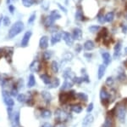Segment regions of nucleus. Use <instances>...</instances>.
I'll return each instance as SVG.
<instances>
[{"label": "nucleus", "instance_id": "f257e3e1", "mask_svg": "<svg viewBox=\"0 0 127 127\" xmlns=\"http://www.w3.org/2000/svg\"><path fill=\"white\" fill-rule=\"evenodd\" d=\"M24 29V23L20 20L16 21L13 26H11V28L9 31V38H13L15 36H17L18 34L23 31Z\"/></svg>", "mask_w": 127, "mask_h": 127}, {"label": "nucleus", "instance_id": "f03ea898", "mask_svg": "<svg viewBox=\"0 0 127 127\" xmlns=\"http://www.w3.org/2000/svg\"><path fill=\"white\" fill-rule=\"evenodd\" d=\"M54 116L57 121H59L60 123H64V122L67 121L68 119L69 118V114L68 113L63 109H60V108H59V109H57L56 111H55Z\"/></svg>", "mask_w": 127, "mask_h": 127}, {"label": "nucleus", "instance_id": "7ed1b4c3", "mask_svg": "<svg viewBox=\"0 0 127 127\" xmlns=\"http://www.w3.org/2000/svg\"><path fill=\"white\" fill-rule=\"evenodd\" d=\"M116 115L120 122L124 123L126 116V108L125 105H119L116 108Z\"/></svg>", "mask_w": 127, "mask_h": 127}, {"label": "nucleus", "instance_id": "20e7f679", "mask_svg": "<svg viewBox=\"0 0 127 127\" xmlns=\"http://www.w3.org/2000/svg\"><path fill=\"white\" fill-rule=\"evenodd\" d=\"M3 102L8 107H13L15 105V102H14L13 98H12L10 93H9L7 91H3Z\"/></svg>", "mask_w": 127, "mask_h": 127}, {"label": "nucleus", "instance_id": "39448f33", "mask_svg": "<svg viewBox=\"0 0 127 127\" xmlns=\"http://www.w3.org/2000/svg\"><path fill=\"white\" fill-rule=\"evenodd\" d=\"M109 98H110V95L108 94V92L104 88H102L101 91H100V99H101L102 103L104 106H106L108 104V101H109Z\"/></svg>", "mask_w": 127, "mask_h": 127}, {"label": "nucleus", "instance_id": "423d86ee", "mask_svg": "<svg viewBox=\"0 0 127 127\" xmlns=\"http://www.w3.org/2000/svg\"><path fill=\"white\" fill-rule=\"evenodd\" d=\"M62 38L64 40L65 44L69 46H71L73 44V37H72V34H70L69 32H62Z\"/></svg>", "mask_w": 127, "mask_h": 127}, {"label": "nucleus", "instance_id": "0eeeda50", "mask_svg": "<svg viewBox=\"0 0 127 127\" xmlns=\"http://www.w3.org/2000/svg\"><path fill=\"white\" fill-rule=\"evenodd\" d=\"M94 121V118L93 115L92 114H88L84 118L83 121H82V127H92Z\"/></svg>", "mask_w": 127, "mask_h": 127}, {"label": "nucleus", "instance_id": "6e6552de", "mask_svg": "<svg viewBox=\"0 0 127 127\" xmlns=\"http://www.w3.org/2000/svg\"><path fill=\"white\" fill-rule=\"evenodd\" d=\"M11 124L12 127H18L20 125V113L15 112V114H12L11 117Z\"/></svg>", "mask_w": 127, "mask_h": 127}, {"label": "nucleus", "instance_id": "1a4fd4ad", "mask_svg": "<svg viewBox=\"0 0 127 127\" xmlns=\"http://www.w3.org/2000/svg\"><path fill=\"white\" fill-rule=\"evenodd\" d=\"M32 32L31 31H27V32L25 33V35L23 36V38L21 40V46L22 47H26L28 45V43H29V40L32 37Z\"/></svg>", "mask_w": 127, "mask_h": 127}, {"label": "nucleus", "instance_id": "9d476101", "mask_svg": "<svg viewBox=\"0 0 127 127\" xmlns=\"http://www.w3.org/2000/svg\"><path fill=\"white\" fill-rule=\"evenodd\" d=\"M41 69V65L40 62L38 61H33L32 62V64L30 65V70L33 73H37Z\"/></svg>", "mask_w": 127, "mask_h": 127}, {"label": "nucleus", "instance_id": "9b49d317", "mask_svg": "<svg viewBox=\"0 0 127 127\" xmlns=\"http://www.w3.org/2000/svg\"><path fill=\"white\" fill-rule=\"evenodd\" d=\"M62 38V33L60 32H55V33L53 34L52 38H51V44L52 45H54L57 43H59L60 39Z\"/></svg>", "mask_w": 127, "mask_h": 127}, {"label": "nucleus", "instance_id": "f8f14e48", "mask_svg": "<svg viewBox=\"0 0 127 127\" xmlns=\"http://www.w3.org/2000/svg\"><path fill=\"white\" fill-rule=\"evenodd\" d=\"M39 45L40 48L42 50H45L48 47V38L47 36H42L40 38V42H39Z\"/></svg>", "mask_w": 127, "mask_h": 127}, {"label": "nucleus", "instance_id": "ddd939ff", "mask_svg": "<svg viewBox=\"0 0 127 127\" xmlns=\"http://www.w3.org/2000/svg\"><path fill=\"white\" fill-rule=\"evenodd\" d=\"M72 37L75 40L81 39L82 38V31L80 29V28H75L72 32Z\"/></svg>", "mask_w": 127, "mask_h": 127}, {"label": "nucleus", "instance_id": "4468645a", "mask_svg": "<svg viewBox=\"0 0 127 127\" xmlns=\"http://www.w3.org/2000/svg\"><path fill=\"white\" fill-rule=\"evenodd\" d=\"M59 102H60L61 103L64 104V103H66L68 101H69L71 98H70V97H69V93H61L59 97Z\"/></svg>", "mask_w": 127, "mask_h": 127}, {"label": "nucleus", "instance_id": "2eb2a0df", "mask_svg": "<svg viewBox=\"0 0 127 127\" xmlns=\"http://www.w3.org/2000/svg\"><path fill=\"white\" fill-rule=\"evenodd\" d=\"M120 51H121V43L119 42L115 44L114 46V58H118L120 55Z\"/></svg>", "mask_w": 127, "mask_h": 127}, {"label": "nucleus", "instance_id": "dca6fc26", "mask_svg": "<svg viewBox=\"0 0 127 127\" xmlns=\"http://www.w3.org/2000/svg\"><path fill=\"white\" fill-rule=\"evenodd\" d=\"M41 96H42V99H43L44 101L47 102V103H49V102H51V100H52V96H51V94L49 93L48 91H42Z\"/></svg>", "mask_w": 127, "mask_h": 127}, {"label": "nucleus", "instance_id": "f3484780", "mask_svg": "<svg viewBox=\"0 0 127 127\" xmlns=\"http://www.w3.org/2000/svg\"><path fill=\"white\" fill-rule=\"evenodd\" d=\"M105 71H106V65L105 64L100 65L99 67H98V71H97V78H98V79H101L103 77L104 73H105Z\"/></svg>", "mask_w": 127, "mask_h": 127}, {"label": "nucleus", "instance_id": "a211bd4d", "mask_svg": "<svg viewBox=\"0 0 127 127\" xmlns=\"http://www.w3.org/2000/svg\"><path fill=\"white\" fill-rule=\"evenodd\" d=\"M75 20H78V21H83L85 20V17H84V14L83 11L81 9H77L76 13H75Z\"/></svg>", "mask_w": 127, "mask_h": 127}, {"label": "nucleus", "instance_id": "6ab92c4d", "mask_svg": "<svg viewBox=\"0 0 127 127\" xmlns=\"http://www.w3.org/2000/svg\"><path fill=\"white\" fill-rule=\"evenodd\" d=\"M94 43L92 40H87V42H85L84 44V49H85L87 51H90V50H93L94 49Z\"/></svg>", "mask_w": 127, "mask_h": 127}, {"label": "nucleus", "instance_id": "aec40b11", "mask_svg": "<svg viewBox=\"0 0 127 127\" xmlns=\"http://www.w3.org/2000/svg\"><path fill=\"white\" fill-rule=\"evenodd\" d=\"M102 57H103V60L104 64H105V65L110 64V62H111V56H110L109 53H108V52L103 53V55H102Z\"/></svg>", "mask_w": 127, "mask_h": 127}, {"label": "nucleus", "instance_id": "412c9836", "mask_svg": "<svg viewBox=\"0 0 127 127\" xmlns=\"http://www.w3.org/2000/svg\"><path fill=\"white\" fill-rule=\"evenodd\" d=\"M70 109L71 111H73L75 114H81L82 112V107L79 104H75V105H71L70 106Z\"/></svg>", "mask_w": 127, "mask_h": 127}, {"label": "nucleus", "instance_id": "4be33fe9", "mask_svg": "<svg viewBox=\"0 0 127 127\" xmlns=\"http://www.w3.org/2000/svg\"><path fill=\"white\" fill-rule=\"evenodd\" d=\"M4 56L6 58V60L8 61V62H11V57L12 54H13V49H5L4 50Z\"/></svg>", "mask_w": 127, "mask_h": 127}, {"label": "nucleus", "instance_id": "5701e85b", "mask_svg": "<svg viewBox=\"0 0 127 127\" xmlns=\"http://www.w3.org/2000/svg\"><path fill=\"white\" fill-rule=\"evenodd\" d=\"M36 85V79L33 74H31L29 76V79H28V83H27V86L29 88H32L35 86Z\"/></svg>", "mask_w": 127, "mask_h": 127}, {"label": "nucleus", "instance_id": "b1692460", "mask_svg": "<svg viewBox=\"0 0 127 127\" xmlns=\"http://www.w3.org/2000/svg\"><path fill=\"white\" fill-rule=\"evenodd\" d=\"M54 20L53 19L50 15H48V17L45 19L44 25H45V26H47V27H51V26H53V24H54Z\"/></svg>", "mask_w": 127, "mask_h": 127}, {"label": "nucleus", "instance_id": "393cba45", "mask_svg": "<svg viewBox=\"0 0 127 127\" xmlns=\"http://www.w3.org/2000/svg\"><path fill=\"white\" fill-rule=\"evenodd\" d=\"M41 79H42V80L43 81V83L45 85H49L51 84V82H52L50 77L47 74H42L41 75Z\"/></svg>", "mask_w": 127, "mask_h": 127}, {"label": "nucleus", "instance_id": "a878e982", "mask_svg": "<svg viewBox=\"0 0 127 127\" xmlns=\"http://www.w3.org/2000/svg\"><path fill=\"white\" fill-rule=\"evenodd\" d=\"M49 15H50L54 20H59V19H60V18H61V15H60V13H59L58 10H53Z\"/></svg>", "mask_w": 127, "mask_h": 127}, {"label": "nucleus", "instance_id": "bb28decb", "mask_svg": "<svg viewBox=\"0 0 127 127\" xmlns=\"http://www.w3.org/2000/svg\"><path fill=\"white\" fill-rule=\"evenodd\" d=\"M59 83H60V81H59V79L58 78H54V79H53L52 82H51V84L48 85L49 88H57L59 85Z\"/></svg>", "mask_w": 127, "mask_h": 127}, {"label": "nucleus", "instance_id": "cd10ccee", "mask_svg": "<svg viewBox=\"0 0 127 127\" xmlns=\"http://www.w3.org/2000/svg\"><path fill=\"white\" fill-rule=\"evenodd\" d=\"M51 115H52V114H51V112L48 109L42 110V113H41V116L43 119H49L51 117Z\"/></svg>", "mask_w": 127, "mask_h": 127}, {"label": "nucleus", "instance_id": "c85d7f7f", "mask_svg": "<svg viewBox=\"0 0 127 127\" xmlns=\"http://www.w3.org/2000/svg\"><path fill=\"white\" fill-rule=\"evenodd\" d=\"M51 69H52V71L55 73H57L59 72V64L56 61H52V64H51Z\"/></svg>", "mask_w": 127, "mask_h": 127}, {"label": "nucleus", "instance_id": "c756f323", "mask_svg": "<svg viewBox=\"0 0 127 127\" xmlns=\"http://www.w3.org/2000/svg\"><path fill=\"white\" fill-rule=\"evenodd\" d=\"M114 17V12H108L107 15H105V21L107 22H111L113 21Z\"/></svg>", "mask_w": 127, "mask_h": 127}, {"label": "nucleus", "instance_id": "7c9ffc66", "mask_svg": "<svg viewBox=\"0 0 127 127\" xmlns=\"http://www.w3.org/2000/svg\"><path fill=\"white\" fill-rule=\"evenodd\" d=\"M76 97H77L78 99H80L81 101H82V102H87V100H88L87 95H86L85 93H82V92H81V93H78L76 95Z\"/></svg>", "mask_w": 127, "mask_h": 127}, {"label": "nucleus", "instance_id": "2f4dec72", "mask_svg": "<svg viewBox=\"0 0 127 127\" xmlns=\"http://www.w3.org/2000/svg\"><path fill=\"white\" fill-rule=\"evenodd\" d=\"M21 1H22V3H23V5L25 7L29 8L34 3L35 0H21Z\"/></svg>", "mask_w": 127, "mask_h": 127}, {"label": "nucleus", "instance_id": "473e14b6", "mask_svg": "<svg viewBox=\"0 0 127 127\" xmlns=\"http://www.w3.org/2000/svg\"><path fill=\"white\" fill-rule=\"evenodd\" d=\"M17 100L20 103H24L25 102H26V96L24 95V94H18Z\"/></svg>", "mask_w": 127, "mask_h": 127}, {"label": "nucleus", "instance_id": "72a5a7b5", "mask_svg": "<svg viewBox=\"0 0 127 127\" xmlns=\"http://www.w3.org/2000/svg\"><path fill=\"white\" fill-rule=\"evenodd\" d=\"M52 55H53V53L51 52V51L46 50L43 53V58H44V60H46V61L49 60V59H50L51 57H52Z\"/></svg>", "mask_w": 127, "mask_h": 127}, {"label": "nucleus", "instance_id": "f704fd0d", "mask_svg": "<svg viewBox=\"0 0 127 127\" xmlns=\"http://www.w3.org/2000/svg\"><path fill=\"white\" fill-rule=\"evenodd\" d=\"M108 36V30L106 29L105 27L102 28V30L100 31V33H99V37H103V38H107Z\"/></svg>", "mask_w": 127, "mask_h": 127}, {"label": "nucleus", "instance_id": "c9c22d12", "mask_svg": "<svg viewBox=\"0 0 127 127\" xmlns=\"http://www.w3.org/2000/svg\"><path fill=\"white\" fill-rule=\"evenodd\" d=\"M113 125V120L111 118L108 117L106 119L105 123H104V127H111Z\"/></svg>", "mask_w": 127, "mask_h": 127}, {"label": "nucleus", "instance_id": "e433bc0d", "mask_svg": "<svg viewBox=\"0 0 127 127\" xmlns=\"http://www.w3.org/2000/svg\"><path fill=\"white\" fill-rule=\"evenodd\" d=\"M10 95L11 97H16L18 96V89L15 86H13L11 88V91H10Z\"/></svg>", "mask_w": 127, "mask_h": 127}, {"label": "nucleus", "instance_id": "4c0bfd02", "mask_svg": "<svg viewBox=\"0 0 127 127\" xmlns=\"http://www.w3.org/2000/svg\"><path fill=\"white\" fill-rule=\"evenodd\" d=\"M114 83V78L113 77H108L107 79H106V85L108 86H112Z\"/></svg>", "mask_w": 127, "mask_h": 127}, {"label": "nucleus", "instance_id": "58836bf2", "mask_svg": "<svg viewBox=\"0 0 127 127\" xmlns=\"http://www.w3.org/2000/svg\"><path fill=\"white\" fill-rule=\"evenodd\" d=\"M125 79H126V74H125L124 71L121 70L118 74V79H119V80H120V81H123Z\"/></svg>", "mask_w": 127, "mask_h": 127}, {"label": "nucleus", "instance_id": "ea45409f", "mask_svg": "<svg viewBox=\"0 0 127 127\" xmlns=\"http://www.w3.org/2000/svg\"><path fill=\"white\" fill-rule=\"evenodd\" d=\"M99 29H100L99 26H91L89 27V31L91 32H97Z\"/></svg>", "mask_w": 127, "mask_h": 127}, {"label": "nucleus", "instance_id": "a19ab883", "mask_svg": "<svg viewBox=\"0 0 127 127\" xmlns=\"http://www.w3.org/2000/svg\"><path fill=\"white\" fill-rule=\"evenodd\" d=\"M97 19L100 23H104V22H105V16H103V15L102 13H99V15L97 16Z\"/></svg>", "mask_w": 127, "mask_h": 127}, {"label": "nucleus", "instance_id": "79ce46f5", "mask_svg": "<svg viewBox=\"0 0 127 127\" xmlns=\"http://www.w3.org/2000/svg\"><path fill=\"white\" fill-rule=\"evenodd\" d=\"M64 60L70 61L71 59H72V54H71L70 52H66L64 54Z\"/></svg>", "mask_w": 127, "mask_h": 127}, {"label": "nucleus", "instance_id": "37998d69", "mask_svg": "<svg viewBox=\"0 0 127 127\" xmlns=\"http://www.w3.org/2000/svg\"><path fill=\"white\" fill-rule=\"evenodd\" d=\"M3 25L6 26H9V24H10V20H9V18L8 17V16H5L4 18L3 19Z\"/></svg>", "mask_w": 127, "mask_h": 127}, {"label": "nucleus", "instance_id": "c03bdc74", "mask_svg": "<svg viewBox=\"0 0 127 127\" xmlns=\"http://www.w3.org/2000/svg\"><path fill=\"white\" fill-rule=\"evenodd\" d=\"M35 19H36V13H33L32 15L30 16L29 20H28V23H29V24L33 23V22H34V20H35Z\"/></svg>", "mask_w": 127, "mask_h": 127}, {"label": "nucleus", "instance_id": "a18cd8bd", "mask_svg": "<svg viewBox=\"0 0 127 127\" xmlns=\"http://www.w3.org/2000/svg\"><path fill=\"white\" fill-rule=\"evenodd\" d=\"M83 79H82V77H76L75 78V83H76L77 85H81V83H83Z\"/></svg>", "mask_w": 127, "mask_h": 127}, {"label": "nucleus", "instance_id": "49530a36", "mask_svg": "<svg viewBox=\"0 0 127 127\" xmlns=\"http://www.w3.org/2000/svg\"><path fill=\"white\" fill-rule=\"evenodd\" d=\"M82 79H83V81L86 82V83H89L90 82V79H89V77H88L87 73H84L82 75Z\"/></svg>", "mask_w": 127, "mask_h": 127}, {"label": "nucleus", "instance_id": "de8ad7c7", "mask_svg": "<svg viewBox=\"0 0 127 127\" xmlns=\"http://www.w3.org/2000/svg\"><path fill=\"white\" fill-rule=\"evenodd\" d=\"M81 50H82V47H81V45L80 44H77L76 45H75V51L76 52H81Z\"/></svg>", "mask_w": 127, "mask_h": 127}, {"label": "nucleus", "instance_id": "09e8293b", "mask_svg": "<svg viewBox=\"0 0 127 127\" xmlns=\"http://www.w3.org/2000/svg\"><path fill=\"white\" fill-rule=\"evenodd\" d=\"M93 104L90 103L89 105H88L87 108V113H91L92 111H93Z\"/></svg>", "mask_w": 127, "mask_h": 127}, {"label": "nucleus", "instance_id": "8fccbe9b", "mask_svg": "<svg viewBox=\"0 0 127 127\" xmlns=\"http://www.w3.org/2000/svg\"><path fill=\"white\" fill-rule=\"evenodd\" d=\"M15 6H14V5H9V12H10V13H11V14H13L14 13V12H15Z\"/></svg>", "mask_w": 127, "mask_h": 127}, {"label": "nucleus", "instance_id": "3c124183", "mask_svg": "<svg viewBox=\"0 0 127 127\" xmlns=\"http://www.w3.org/2000/svg\"><path fill=\"white\" fill-rule=\"evenodd\" d=\"M121 26H122V32H124V33H126V32H127V25L123 24Z\"/></svg>", "mask_w": 127, "mask_h": 127}, {"label": "nucleus", "instance_id": "603ef678", "mask_svg": "<svg viewBox=\"0 0 127 127\" xmlns=\"http://www.w3.org/2000/svg\"><path fill=\"white\" fill-rule=\"evenodd\" d=\"M42 127H53V126L49 124V123H44V124L42 126Z\"/></svg>", "mask_w": 127, "mask_h": 127}, {"label": "nucleus", "instance_id": "864d4df0", "mask_svg": "<svg viewBox=\"0 0 127 127\" xmlns=\"http://www.w3.org/2000/svg\"><path fill=\"white\" fill-rule=\"evenodd\" d=\"M55 127H66V126H65L64 124H61V123H59V124H57Z\"/></svg>", "mask_w": 127, "mask_h": 127}, {"label": "nucleus", "instance_id": "5fc2aeb1", "mask_svg": "<svg viewBox=\"0 0 127 127\" xmlns=\"http://www.w3.org/2000/svg\"><path fill=\"white\" fill-rule=\"evenodd\" d=\"M59 8H60V9H62V10H63V11H64V12H67V10H66V9H64V7H63V6H62V5L59 4Z\"/></svg>", "mask_w": 127, "mask_h": 127}, {"label": "nucleus", "instance_id": "6e6d98bb", "mask_svg": "<svg viewBox=\"0 0 127 127\" xmlns=\"http://www.w3.org/2000/svg\"><path fill=\"white\" fill-rule=\"evenodd\" d=\"M4 52V50H3V49H2V48H0V56L3 55V53Z\"/></svg>", "mask_w": 127, "mask_h": 127}, {"label": "nucleus", "instance_id": "4d7b16f0", "mask_svg": "<svg viewBox=\"0 0 127 127\" xmlns=\"http://www.w3.org/2000/svg\"><path fill=\"white\" fill-rule=\"evenodd\" d=\"M35 2H36V3H42V0H35Z\"/></svg>", "mask_w": 127, "mask_h": 127}, {"label": "nucleus", "instance_id": "13d9d810", "mask_svg": "<svg viewBox=\"0 0 127 127\" xmlns=\"http://www.w3.org/2000/svg\"><path fill=\"white\" fill-rule=\"evenodd\" d=\"M3 16H0V24H1V21H2V20H3Z\"/></svg>", "mask_w": 127, "mask_h": 127}, {"label": "nucleus", "instance_id": "bf43d9fd", "mask_svg": "<svg viewBox=\"0 0 127 127\" xmlns=\"http://www.w3.org/2000/svg\"><path fill=\"white\" fill-rule=\"evenodd\" d=\"M125 53H126V54L127 55V47L126 48V50H125Z\"/></svg>", "mask_w": 127, "mask_h": 127}, {"label": "nucleus", "instance_id": "052dcab7", "mask_svg": "<svg viewBox=\"0 0 127 127\" xmlns=\"http://www.w3.org/2000/svg\"><path fill=\"white\" fill-rule=\"evenodd\" d=\"M11 1H12V0H7V3H9Z\"/></svg>", "mask_w": 127, "mask_h": 127}, {"label": "nucleus", "instance_id": "680f3d73", "mask_svg": "<svg viewBox=\"0 0 127 127\" xmlns=\"http://www.w3.org/2000/svg\"><path fill=\"white\" fill-rule=\"evenodd\" d=\"M12 1H16V0H12Z\"/></svg>", "mask_w": 127, "mask_h": 127}, {"label": "nucleus", "instance_id": "e2e57ef3", "mask_svg": "<svg viewBox=\"0 0 127 127\" xmlns=\"http://www.w3.org/2000/svg\"><path fill=\"white\" fill-rule=\"evenodd\" d=\"M126 15H127V14H126Z\"/></svg>", "mask_w": 127, "mask_h": 127}]
</instances>
